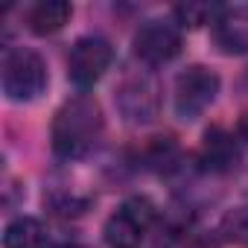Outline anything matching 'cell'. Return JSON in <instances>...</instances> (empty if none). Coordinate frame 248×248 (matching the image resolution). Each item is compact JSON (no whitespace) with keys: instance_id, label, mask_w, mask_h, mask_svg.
I'll list each match as a JSON object with an SVG mask.
<instances>
[{"instance_id":"1","label":"cell","mask_w":248,"mask_h":248,"mask_svg":"<svg viewBox=\"0 0 248 248\" xmlns=\"http://www.w3.org/2000/svg\"><path fill=\"white\" fill-rule=\"evenodd\" d=\"M102 129H105L102 108L91 93H76L64 99L53 117V129H50V143L56 158L62 161L85 158L99 143Z\"/></svg>"},{"instance_id":"2","label":"cell","mask_w":248,"mask_h":248,"mask_svg":"<svg viewBox=\"0 0 248 248\" xmlns=\"http://www.w3.org/2000/svg\"><path fill=\"white\" fill-rule=\"evenodd\" d=\"M3 93L12 102H32L44 93L50 73L47 62L30 47H9L3 53Z\"/></svg>"},{"instance_id":"3","label":"cell","mask_w":248,"mask_h":248,"mask_svg":"<svg viewBox=\"0 0 248 248\" xmlns=\"http://www.w3.org/2000/svg\"><path fill=\"white\" fill-rule=\"evenodd\" d=\"M216 93H219V76L204 64H190L175 76V88H172L175 114L184 123H193L213 105Z\"/></svg>"},{"instance_id":"4","label":"cell","mask_w":248,"mask_h":248,"mask_svg":"<svg viewBox=\"0 0 248 248\" xmlns=\"http://www.w3.org/2000/svg\"><path fill=\"white\" fill-rule=\"evenodd\" d=\"M155 222V207L149 199L135 196L123 202L102 225V239L108 248H138L143 242V233Z\"/></svg>"},{"instance_id":"5","label":"cell","mask_w":248,"mask_h":248,"mask_svg":"<svg viewBox=\"0 0 248 248\" xmlns=\"http://www.w3.org/2000/svg\"><path fill=\"white\" fill-rule=\"evenodd\" d=\"M114 102H117L120 114L126 117V123L146 126V123H152L158 117V108H161L158 82L146 70H129L117 85Z\"/></svg>"},{"instance_id":"6","label":"cell","mask_w":248,"mask_h":248,"mask_svg":"<svg viewBox=\"0 0 248 248\" xmlns=\"http://www.w3.org/2000/svg\"><path fill=\"white\" fill-rule=\"evenodd\" d=\"M111 62H114V50L105 38L82 35V38H76V44L70 47V56H67V79L85 91L105 76Z\"/></svg>"},{"instance_id":"7","label":"cell","mask_w":248,"mask_h":248,"mask_svg":"<svg viewBox=\"0 0 248 248\" xmlns=\"http://www.w3.org/2000/svg\"><path fill=\"white\" fill-rule=\"evenodd\" d=\"M181 53V30L175 21L152 18L135 32V56L146 64H167Z\"/></svg>"},{"instance_id":"8","label":"cell","mask_w":248,"mask_h":248,"mask_svg":"<svg viewBox=\"0 0 248 248\" xmlns=\"http://www.w3.org/2000/svg\"><path fill=\"white\" fill-rule=\"evenodd\" d=\"M213 41L228 56L248 53V3L219 9L213 21Z\"/></svg>"},{"instance_id":"9","label":"cell","mask_w":248,"mask_h":248,"mask_svg":"<svg viewBox=\"0 0 248 248\" xmlns=\"http://www.w3.org/2000/svg\"><path fill=\"white\" fill-rule=\"evenodd\" d=\"M236 161H239V149H236L233 135L222 126H210L202 138V146H199V164L207 172L225 175L236 167Z\"/></svg>"},{"instance_id":"10","label":"cell","mask_w":248,"mask_h":248,"mask_svg":"<svg viewBox=\"0 0 248 248\" xmlns=\"http://www.w3.org/2000/svg\"><path fill=\"white\" fill-rule=\"evenodd\" d=\"M70 15H73V9L64 0H41V3H32L27 9L24 21L32 35H53L70 21Z\"/></svg>"},{"instance_id":"11","label":"cell","mask_w":248,"mask_h":248,"mask_svg":"<svg viewBox=\"0 0 248 248\" xmlns=\"http://www.w3.org/2000/svg\"><path fill=\"white\" fill-rule=\"evenodd\" d=\"M3 248H47V231L32 216H18L3 231Z\"/></svg>"},{"instance_id":"12","label":"cell","mask_w":248,"mask_h":248,"mask_svg":"<svg viewBox=\"0 0 248 248\" xmlns=\"http://www.w3.org/2000/svg\"><path fill=\"white\" fill-rule=\"evenodd\" d=\"M219 233L242 248H248V204H239L233 210H228L222 216V225H219Z\"/></svg>"},{"instance_id":"13","label":"cell","mask_w":248,"mask_h":248,"mask_svg":"<svg viewBox=\"0 0 248 248\" xmlns=\"http://www.w3.org/2000/svg\"><path fill=\"white\" fill-rule=\"evenodd\" d=\"M178 146L172 143V138H152V143L146 146V161L155 170H172L178 164Z\"/></svg>"},{"instance_id":"14","label":"cell","mask_w":248,"mask_h":248,"mask_svg":"<svg viewBox=\"0 0 248 248\" xmlns=\"http://www.w3.org/2000/svg\"><path fill=\"white\" fill-rule=\"evenodd\" d=\"M216 15H219V9L216 6H207V3H184V6H175V24L178 27H190V30H196V27H202L207 21L213 24Z\"/></svg>"},{"instance_id":"15","label":"cell","mask_w":248,"mask_h":248,"mask_svg":"<svg viewBox=\"0 0 248 248\" xmlns=\"http://www.w3.org/2000/svg\"><path fill=\"white\" fill-rule=\"evenodd\" d=\"M239 138H245V140H248V111L239 117Z\"/></svg>"}]
</instances>
